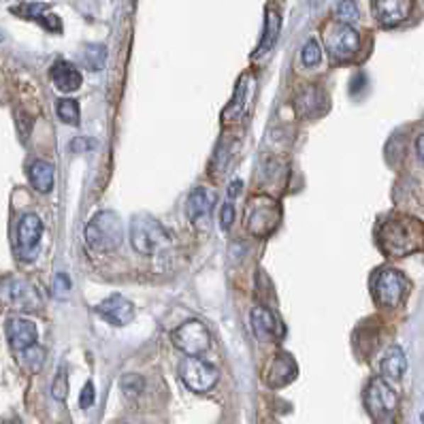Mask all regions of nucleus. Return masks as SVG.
Wrapping results in <instances>:
<instances>
[{
	"label": "nucleus",
	"instance_id": "nucleus-26",
	"mask_svg": "<svg viewBox=\"0 0 424 424\" xmlns=\"http://www.w3.org/2000/svg\"><path fill=\"white\" fill-rule=\"evenodd\" d=\"M107 60V50L105 45H86L84 52V62L90 71H101Z\"/></svg>",
	"mask_w": 424,
	"mask_h": 424
},
{
	"label": "nucleus",
	"instance_id": "nucleus-20",
	"mask_svg": "<svg viewBox=\"0 0 424 424\" xmlns=\"http://www.w3.org/2000/svg\"><path fill=\"white\" fill-rule=\"evenodd\" d=\"M296 375V367L292 362V358L288 354H277V358L271 362L269 367V375H267V381L269 386L273 388H279L288 381H292V377Z\"/></svg>",
	"mask_w": 424,
	"mask_h": 424
},
{
	"label": "nucleus",
	"instance_id": "nucleus-13",
	"mask_svg": "<svg viewBox=\"0 0 424 424\" xmlns=\"http://www.w3.org/2000/svg\"><path fill=\"white\" fill-rule=\"evenodd\" d=\"M250 322H252V328H254V335L260 339V341H277L281 335H284V326L281 322L277 320V316L267 309V307H254L252 309V316H250Z\"/></svg>",
	"mask_w": 424,
	"mask_h": 424
},
{
	"label": "nucleus",
	"instance_id": "nucleus-5",
	"mask_svg": "<svg viewBox=\"0 0 424 424\" xmlns=\"http://www.w3.org/2000/svg\"><path fill=\"white\" fill-rule=\"evenodd\" d=\"M179 379L192 392L203 394L218 384L220 373L211 362H205L201 356H186L184 362L179 364Z\"/></svg>",
	"mask_w": 424,
	"mask_h": 424
},
{
	"label": "nucleus",
	"instance_id": "nucleus-17",
	"mask_svg": "<svg viewBox=\"0 0 424 424\" xmlns=\"http://www.w3.org/2000/svg\"><path fill=\"white\" fill-rule=\"evenodd\" d=\"M52 82L60 92H77L82 88V73L77 71L75 65L67 60H58L52 67Z\"/></svg>",
	"mask_w": 424,
	"mask_h": 424
},
{
	"label": "nucleus",
	"instance_id": "nucleus-27",
	"mask_svg": "<svg viewBox=\"0 0 424 424\" xmlns=\"http://www.w3.org/2000/svg\"><path fill=\"white\" fill-rule=\"evenodd\" d=\"M120 388H122V392H124L126 396L135 398V396H139V394L143 392L145 379H143L141 375H137V373H126V375L122 377V381H120Z\"/></svg>",
	"mask_w": 424,
	"mask_h": 424
},
{
	"label": "nucleus",
	"instance_id": "nucleus-38",
	"mask_svg": "<svg viewBox=\"0 0 424 424\" xmlns=\"http://www.w3.org/2000/svg\"><path fill=\"white\" fill-rule=\"evenodd\" d=\"M7 424H22V420H20V418H13V420H9Z\"/></svg>",
	"mask_w": 424,
	"mask_h": 424
},
{
	"label": "nucleus",
	"instance_id": "nucleus-25",
	"mask_svg": "<svg viewBox=\"0 0 424 424\" xmlns=\"http://www.w3.org/2000/svg\"><path fill=\"white\" fill-rule=\"evenodd\" d=\"M56 111H58V118L71 126H79V105L77 101L73 99H60L56 103Z\"/></svg>",
	"mask_w": 424,
	"mask_h": 424
},
{
	"label": "nucleus",
	"instance_id": "nucleus-23",
	"mask_svg": "<svg viewBox=\"0 0 424 424\" xmlns=\"http://www.w3.org/2000/svg\"><path fill=\"white\" fill-rule=\"evenodd\" d=\"M279 28H281V18H279V13H277L275 9H269V11H267L264 35H262L260 48H258L256 54H264V52H269V50L275 45V41H277V37H279Z\"/></svg>",
	"mask_w": 424,
	"mask_h": 424
},
{
	"label": "nucleus",
	"instance_id": "nucleus-1",
	"mask_svg": "<svg viewBox=\"0 0 424 424\" xmlns=\"http://www.w3.org/2000/svg\"><path fill=\"white\" fill-rule=\"evenodd\" d=\"M379 247L394 258L420 252L424 247V224L415 218H390L377 230Z\"/></svg>",
	"mask_w": 424,
	"mask_h": 424
},
{
	"label": "nucleus",
	"instance_id": "nucleus-35",
	"mask_svg": "<svg viewBox=\"0 0 424 424\" xmlns=\"http://www.w3.org/2000/svg\"><path fill=\"white\" fill-rule=\"evenodd\" d=\"M241 190H243V184H241V182H233V184L228 186V196H230V199H235V196H237Z\"/></svg>",
	"mask_w": 424,
	"mask_h": 424
},
{
	"label": "nucleus",
	"instance_id": "nucleus-18",
	"mask_svg": "<svg viewBox=\"0 0 424 424\" xmlns=\"http://www.w3.org/2000/svg\"><path fill=\"white\" fill-rule=\"evenodd\" d=\"M405 369H407V358H405L403 350H401L398 345H392V347L384 354L381 364H379L381 377H384L386 381H398V379L403 377Z\"/></svg>",
	"mask_w": 424,
	"mask_h": 424
},
{
	"label": "nucleus",
	"instance_id": "nucleus-19",
	"mask_svg": "<svg viewBox=\"0 0 424 424\" xmlns=\"http://www.w3.org/2000/svg\"><path fill=\"white\" fill-rule=\"evenodd\" d=\"M13 13H18L22 18H28V20H35V22L43 24L48 30H54V33H60V28H62L58 16L50 13V7L43 5V3H33V5L18 7V9H13Z\"/></svg>",
	"mask_w": 424,
	"mask_h": 424
},
{
	"label": "nucleus",
	"instance_id": "nucleus-24",
	"mask_svg": "<svg viewBox=\"0 0 424 424\" xmlns=\"http://www.w3.org/2000/svg\"><path fill=\"white\" fill-rule=\"evenodd\" d=\"M45 347L41 345H30L28 350L20 352V360H22V367L28 371V373H39L45 364Z\"/></svg>",
	"mask_w": 424,
	"mask_h": 424
},
{
	"label": "nucleus",
	"instance_id": "nucleus-31",
	"mask_svg": "<svg viewBox=\"0 0 424 424\" xmlns=\"http://www.w3.org/2000/svg\"><path fill=\"white\" fill-rule=\"evenodd\" d=\"M94 398H96V392H94V384L88 381L82 390V396H79V405L82 409H90L94 405Z\"/></svg>",
	"mask_w": 424,
	"mask_h": 424
},
{
	"label": "nucleus",
	"instance_id": "nucleus-39",
	"mask_svg": "<svg viewBox=\"0 0 424 424\" xmlns=\"http://www.w3.org/2000/svg\"><path fill=\"white\" fill-rule=\"evenodd\" d=\"M420 420H422V424H424V411H422V415H420Z\"/></svg>",
	"mask_w": 424,
	"mask_h": 424
},
{
	"label": "nucleus",
	"instance_id": "nucleus-28",
	"mask_svg": "<svg viewBox=\"0 0 424 424\" xmlns=\"http://www.w3.org/2000/svg\"><path fill=\"white\" fill-rule=\"evenodd\" d=\"M358 18H360V11H358V7H356L354 0H341V3L337 5V20H339L341 24L352 26V24L358 22Z\"/></svg>",
	"mask_w": 424,
	"mask_h": 424
},
{
	"label": "nucleus",
	"instance_id": "nucleus-21",
	"mask_svg": "<svg viewBox=\"0 0 424 424\" xmlns=\"http://www.w3.org/2000/svg\"><path fill=\"white\" fill-rule=\"evenodd\" d=\"M30 184L35 190L48 194L54 188V164L45 162V160H37L30 167Z\"/></svg>",
	"mask_w": 424,
	"mask_h": 424
},
{
	"label": "nucleus",
	"instance_id": "nucleus-6",
	"mask_svg": "<svg viewBox=\"0 0 424 424\" xmlns=\"http://www.w3.org/2000/svg\"><path fill=\"white\" fill-rule=\"evenodd\" d=\"M171 339H173V345L186 356H201L203 352L209 350V343H211V335L201 320H188L179 324L173 330Z\"/></svg>",
	"mask_w": 424,
	"mask_h": 424
},
{
	"label": "nucleus",
	"instance_id": "nucleus-30",
	"mask_svg": "<svg viewBox=\"0 0 424 424\" xmlns=\"http://www.w3.org/2000/svg\"><path fill=\"white\" fill-rule=\"evenodd\" d=\"M52 396L56 401H65L69 396V377H67V369L60 367L56 377H54V384H52Z\"/></svg>",
	"mask_w": 424,
	"mask_h": 424
},
{
	"label": "nucleus",
	"instance_id": "nucleus-3",
	"mask_svg": "<svg viewBox=\"0 0 424 424\" xmlns=\"http://www.w3.org/2000/svg\"><path fill=\"white\" fill-rule=\"evenodd\" d=\"M130 243L143 256H154L171 243L169 230L150 216H137L130 224Z\"/></svg>",
	"mask_w": 424,
	"mask_h": 424
},
{
	"label": "nucleus",
	"instance_id": "nucleus-34",
	"mask_svg": "<svg viewBox=\"0 0 424 424\" xmlns=\"http://www.w3.org/2000/svg\"><path fill=\"white\" fill-rule=\"evenodd\" d=\"M96 147V141L94 139H75L73 143H71V152H75V154H79V152H90V150H94Z\"/></svg>",
	"mask_w": 424,
	"mask_h": 424
},
{
	"label": "nucleus",
	"instance_id": "nucleus-8",
	"mask_svg": "<svg viewBox=\"0 0 424 424\" xmlns=\"http://www.w3.org/2000/svg\"><path fill=\"white\" fill-rule=\"evenodd\" d=\"M396 403H398V396L390 388V381H386L384 377H375L369 381L364 390V405L371 411V415H375V420L392 413L396 409Z\"/></svg>",
	"mask_w": 424,
	"mask_h": 424
},
{
	"label": "nucleus",
	"instance_id": "nucleus-33",
	"mask_svg": "<svg viewBox=\"0 0 424 424\" xmlns=\"http://www.w3.org/2000/svg\"><path fill=\"white\" fill-rule=\"evenodd\" d=\"M233 220H235V207L230 203H224L222 209H220V224L224 230H228L233 226Z\"/></svg>",
	"mask_w": 424,
	"mask_h": 424
},
{
	"label": "nucleus",
	"instance_id": "nucleus-15",
	"mask_svg": "<svg viewBox=\"0 0 424 424\" xmlns=\"http://www.w3.org/2000/svg\"><path fill=\"white\" fill-rule=\"evenodd\" d=\"M213 203H216V196H213L211 190H207V188L192 190L190 196H188V205H186V213H188L190 222L196 224V226L207 222L209 216H211Z\"/></svg>",
	"mask_w": 424,
	"mask_h": 424
},
{
	"label": "nucleus",
	"instance_id": "nucleus-4",
	"mask_svg": "<svg viewBox=\"0 0 424 424\" xmlns=\"http://www.w3.org/2000/svg\"><path fill=\"white\" fill-rule=\"evenodd\" d=\"M281 220V207L269 194H256L245 207V226L252 235L264 237L275 230Z\"/></svg>",
	"mask_w": 424,
	"mask_h": 424
},
{
	"label": "nucleus",
	"instance_id": "nucleus-16",
	"mask_svg": "<svg viewBox=\"0 0 424 424\" xmlns=\"http://www.w3.org/2000/svg\"><path fill=\"white\" fill-rule=\"evenodd\" d=\"M5 292L7 296L11 299V303L24 311H30V309H39L41 307V301H39V294L37 290L22 281V279H7L5 281Z\"/></svg>",
	"mask_w": 424,
	"mask_h": 424
},
{
	"label": "nucleus",
	"instance_id": "nucleus-9",
	"mask_svg": "<svg viewBox=\"0 0 424 424\" xmlns=\"http://www.w3.org/2000/svg\"><path fill=\"white\" fill-rule=\"evenodd\" d=\"M43 237V222L37 213H26L18 224V256L24 262H33L39 254Z\"/></svg>",
	"mask_w": 424,
	"mask_h": 424
},
{
	"label": "nucleus",
	"instance_id": "nucleus-37",
	"mask_svg": "<svg viewBox=\"0 0 424 424\" xmlns=\"http://www.w3.org/2000/svg\"><path fill=\"white\" fill-rule=\"evenodd\" d=\"M375 424H394V422H392L390 418H379V420H377Z\"/></svg>",
	"mask_w": 424,
	"mask_h": 424
},
{
	"label": "nucleus",
	"instance_id": "nucleus-22",
	"mask_svg": "<svg viewBox=\"0 0 424 424\" xmlns=\"http://www.w3.org/2000/svg\"><path fill=\"white\" fill-rule=\"evenodd\" d=\"M250 82V75H243L239 79V86H237V92L233 96V101L228 103V107L224 109L222 113V120L228 124L230 120H237L243 111H245V105H247V96H250V90L245 88V84Z\"/></svg>",
	"mask_w": 424,
	"mask_h": 424
},
{
	"label": "nucleus",
	"instance_id": "nucleus-36",
	"mask_svg": "<svg viewBox=\"0 0 424 424\" xmlns=\"http://www.w3.org/2000/svg\"><path fill=\"white\" fill-rule=\"evenodd\" d=\"M415 152H418V158H420L422 164H424V135L418 137V141H415Z\"/></svg>",
	"mask_w": 424,
	"mask_h": 424
},
{
	"label": "nucleus",
	"instance_id": "nucleus-32",
	"mask_svg": "<svg viewBox=\"0 0 424 424\" xmlns=\"http://www.w3.org/2000/svg\"><path fill=\"white\" fill-rule=\"evenodd\" d=\"M69 290H71V279H69V275L58 273V275L54 277V292H56V296L62 299Z\"/></svg>",
	"mask_w": 424,
	"mask_h": 424
},
{
	"label": "nucleus",
	"instance_id": "nucleus-12",
	"mask_svg": "<svg viewBox=\"0 0 424 424\" xmlns=\"http://www.w3.org/2000/svg\"><path fill=\"white\" fill-rule=\"evenodd\" d=\"M409 11H411V0H373V16L386 28L405 22L409 18Z\"/></svg>",
	"mask_w": 424,
	"mask_h": 424
},
{
	"label": "nucleus",
	"instance_id": "nucleus-7",
	"mask_svg": "<svg viewBox=\"0 0 424 424\" xmlns=\"http://www.w3.org/2000/svg\"><path fill=\"white\" fill-rule=\"evenodd\" d=\"M407 290V279L403 273H398L396 269H384L377 273L375 284H373V294L375 301L386 307V309H394L401 305L403 296Z\"/></svg>",
	"mask_w": 424,
	"mask_h": 424
},
{
	"label": "nucleus",
	"instance_id": "nucleus-10",
	"mask_svg": "<svg viewBox=\"0 0 424 424\" xmlns=\"http://www.w3.org/2000/svg\"><path fill=\"white\" fill-rule=\"evenodd\" d=\"M358 48H360V37L347 24H337L326 37V50L333 60H339V62L350 60L358 52Z\"/></svg>",
	"mask_w": 424,
	"mask_h": 424
},
{
	"label": "nucleus",
	"instance_id": "nucleus-14",
	"mask_svg": "<svg viewBox=\"0 0 424 424\" xmlns=\"http://www.w3.org/2000/svg\"><path fill=\"white\" fill-rule=\"evenodd\" d=\"M37 337H39V330L33 320L13 318L7 322V339L16 352H24L30 345H37Z\"/></svg>",
	"mask_w": 424,
	"mask_h": 424
},
{
	"label": "nucleus",
	"instance_id": "nucleus-29",
	"mask_svg": "<svg viewBox=\"0 0 424 424\" xmlns=\"http://www.w3.org/2000/svg\"><path fill=\"white\" fill-rule=\"evenodd\" d=\"M320 60H322V48H320V43H318L316 39H309V41L305 43V48L301 50V62H303V67L311 69V67H316Z\"/></svg>",
	"mask_w": 424,
	"mask_h": 424
},
{
	"label": "nucleus",
	"instance_id": "nucleus-2",
	"mask_svg": "<svg viewBox=\"0 0 424 424\" xmlns=\"http://www.w3.org/2000/svg\"><path fill=\"white\" fill-rule=\"evenodd\" d=\"M86 243L92 252L107 254L122 245V222L116 211H99L86 226Z\"/></svg>",
	"mask_w": 424,
	"mask_h": 424
},
{
	"label": "nucleus",
	"instance_id": "nucleus-11",
	"mask_svg": "<svg viewBox=\"0 0 424 424\" xmlns=\"http://www.w3.org/2000/svg\"><path fill=\"white\" fill-rule=\"evenodd\" d=\"M96 313L113 326H126L135 318V305L122 294H111L96 305Z\"/></svg>",
	"mask_w": 424,
	"mask_h": 424
}]
</instances>
